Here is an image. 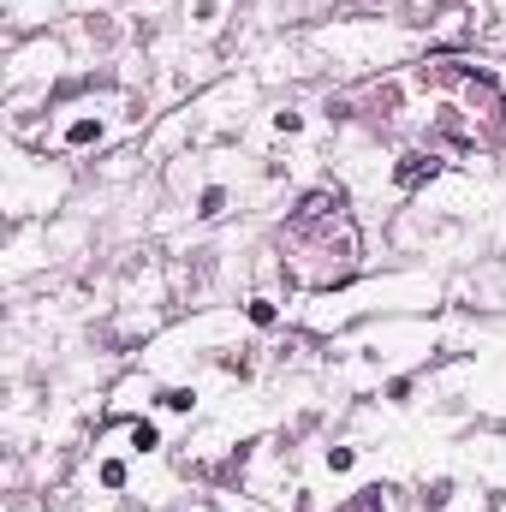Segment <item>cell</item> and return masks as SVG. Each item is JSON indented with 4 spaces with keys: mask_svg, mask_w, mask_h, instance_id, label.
Wrapping results in <instances>:
<instances>
[{
    "mask_svg": "<svg viewBox=\"0 0 506 512\" xmlns=\"http://www.w3.org/2000/svg\"><path fill=\"white\" fill-rule=\"evenodd\" d=\"M364 274V233L358 221H334L316 233H280V280L310 298V292H340Z\"/></svg>",
    "mask_w": 506,
    "mask_h": 512,
    "instance_id": "cell-1",
    "label": "cell"
},
{
    "mask_svg": "<svg viewBox=\"0 0 506 512\" xmlns=\"http://www.w3.org/2000/svg\"><path fill=\"white\" fill-rule=\"evenodd\" d=\"M60 197H66V161L42 155V149L24 155V143H12V161H6V215H12V227H24L30 215H54Z\"/></svg>",
    "mask_w": 506,
    "mask_h": 512,
    "instance_id": "cell-2",
    "label": "cell"
},
{
    "mask_svg": "<svg viewBox=\"0 0 506 512\" xmlns=\"http://www.w3.org/2000/svg\"><path fill=\"white\" fill-rule=\"evenodd\" d=\"M447 173H453V161H447L441 149H429V143H399L393 161H387V185H393L399 197H429Z\"/></svg>",
    "mask_w": 506,
    "mask_h": 512,
    "instance_id": "cell-3",
    "label": "cell"
},
{
    "mask_svg": "<svg viewBox=\"0 0 506 512\" xmlns=\"http://www.w3.org/2000/svg\"><path fill=\"white\" fill-rule=\"evenodd\" d=\"M346 215H352V209H346V185L322 179V185H304V191L292 197L280 233H316V227H334V221H346Z\"/></svg>",
    "mask_w": 506,
    "mask_h": 512,
    "instance_id": "cell-4",
    "label": "cell"
},
{
    "mask_svg": "<svg viewBox=\"0 0 506 512\" xmlns=\"http://www.w3.org/2000/svg\"><path fill=\"white\" fill-rule=\"evenodd\" d=\"M108 429H120V435H126V453L137 459V465H149V459H161V453H167V429H161V417H155V411L120 417V423H108Z\"/></svg>",
    "mask_w": 506,
    "mask_h": 512,
    "instance_id": "cell-5",
    "label": "cell"
},
{
    "mask_svg": "<svg viewBox=\"0 0 506 512\" xmlns=\"http://www.w3.org/2000/svg\"><path fill=\"white\" fill-rule=\"evenodd\" d=\"M233 203H239V185L215 173V179H203V185L191 191V209H185V215H191L197 227H215V221H227V209H233Z\"/></svg>",
    "mask_w": 506,
    "mask_h": 512,
    "instance_id": "cell-6",
    "label": "cell"
},
{
    "mask_svg": "<svg viewBox=\"0 0 506 512\" xmlns=\"http://www.w3.org/2000/svg\"><path fill=\"white\" fill-rule=\"evenodd\" d=\"M137 459L131 453H96L90 459V483L102 489V495H131L137 489V471H131Z\"/></svg>",
    "mask_w": 506,
    "mask_h": 512,
    "instance_id": "cell-7",
    "label": "cell"
},
{
    "mask_svg": "<svg viewBox=\"0 0 506 512\" xmlns=\"http://www.w3.org/2000/svg\"><path fill=\"white\" fill-rule=\"evenodd\" d=\"M239 316H245V328H251V334H274V328H286V298L256 286V292H245Z\"/></svg>",
    "mask_w": 506,
    "mask_h": 512,
    "instance_id": "cell-8",
    "label": "cell"
},
{
    "mask_svg": "<svg viewBox=\"0 0 506 512\" xmlns=\"http://www.w3.org/2000/svg\"><path fill=\"white\" fill-rule=\"evenodd\" d=\"M155 417H197V405H203V393L197 382H155Z\"/></svg>",
    "mask_w": 506,
    "mask_h": 512,
    "instance_id": "cell-9",
    "label": "cell"
},
{
    "mask_svg": "<svg viewBox=\"0 0 506 512\" xmlns=\"http://www.w3.org/2000/svg\"><path fill=\"white\" fill-rule=\"evenodd\" d=\"M393 507H399V489L393 483H364V489H352L340 501V512H393Z\"/></svg>",
    "mask_w": 506,
    "mask_h": 512,
    "instance_id": "cell-10",
    "label": "cell"
},
{
    "mask_svg": "<svg viewBox=\"0 0 506 512\" xmlns=\"http://www.w3.org/2000/svg\"><path fill=\"white\" fill-rule=\"evenodd\" d=\"M268 131H274L280 143H292V137L310 131V114H304L298 102H274V108H268Z\"/></svg>",
    "mask_w": 506,
    "mask_h": 512,
    "instance_id": "cell-11",
    "label": "cell"
},
{
    "mask_svg": "<svg viewBox=\"0 0 506 512\" xmlns=\"http://www.w3.org/2000/svg\"><path fill=\"white\" fill-rule=\"evenodd\" d=\"M358 459H364L358 441H322V471H328V477H352Z\"/></svg>",
    "mask_w": 506,
    "mask_h": 512,
    "instance_id": "cell-12",
    "label": "cell"
},
{
    "mask_svg": "<svg viewBox=\"0 0 506 512\" xmlns=\"http://www.w3.org/2000/svg\"><path fill=\"white\" fill-rule=\"evenodd\" d=\"M221 18H227V0H191V6H185V30H191V36H215Z\"/></svg>",
    "mask_w": 506,
    "mask_h": 512,
    "instance_id": "cell-13",
    "label": "cell"
},
{
    "mask_svg": "<svg viewBox=\"0 0 506 512\" xmlns=\"http://www.w3.org/2000/svg\"><path fill=\"white\" fill-rule=\"evenodd\" d=\"M453 495H459L453 477H423V483H417V512H447Z\"/></svg>",
    "mask_w": 506,
    "mask_h": 512,
    "instance_id": "cell-14",
    "label": "cell"
},
{
    "mask_svg": "<svg viewBox=\"0 0 506 512\" xmlns=\"http://www.w3.org/2000/svg\"><path fill=\"white\" fill-rule=\"evenodd\" d=\"M381 405H411L417 399V370H399V376H381Z\"/></svg>",
    "mask_w": 506,
    "mask_h": 512,
    "instance_id": "cell-15",
    "label": "cell"
},
{
    "mask_svg": "<svg viewBox=\"0 0 506 512\" xmlns=\"http://www.w3.org/2000/svg\"><path fill=\"white\" fill-rule=\"evenodd\" d=\"M483 512H506V489H489L483 495Z\"/></svg>",
    "mask_w": 506,
    "mask_h": 512,
    "instance_id": "cell-16",
    "label": "cell"
},
{
    "mask_svg": "<svg viewBox=\"0 0 506 512\" xmlns=\"http://www.w3.org/2000/svg\"><path fill=\"white\" fill-rule=\"evenodd\" d=\"M495 72H501V90H506V60H501V66H495Z\"/></svg>",
    "mask_w": 506,
    "mask_h": 512,
    "instance_id": "cell-17",
    "label": "cell"
}]
</instances>
